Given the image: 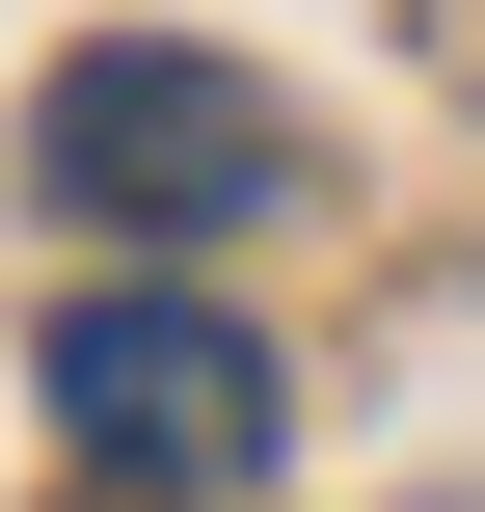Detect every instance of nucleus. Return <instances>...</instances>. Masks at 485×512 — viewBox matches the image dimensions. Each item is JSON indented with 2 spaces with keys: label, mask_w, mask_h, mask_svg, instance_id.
I'll return each mask as SVG.
<instances>
[{
  "label": "nucleus",
  "mask_w": 485,
  "mask_h": 512,
  "mask_svg": "<svg viewBox=\"0 0 485 512\" xmlns=\"http://www.w3.org/2000/svg\"><path fill=\"white\" fill-rule=\"evenodd\" d=\"M27 378H54V432H81L108 486H189V512H216V486H270V432H297V378H270L216 297H162V270L54 297V351H27Z\"/></svg>",
  "instance_id": "2"
},
{
  "label": "nucleus",
  "mask_w": 485,
  "mask_h": 512,
  "mask_svg": "<svg viewBox=\"0 0 485 512\" xmlns=\"http://www.w3.org/2000/svg\"><path fill=\"white\" fill-rule=\"evenodd\" d=\"M27 189L108 216V243H216V216L297 189V108H270L243 54H189V27H81V54L27 81Z\"/></svg>",
  "instance_id": "1"
}]
</instances>
